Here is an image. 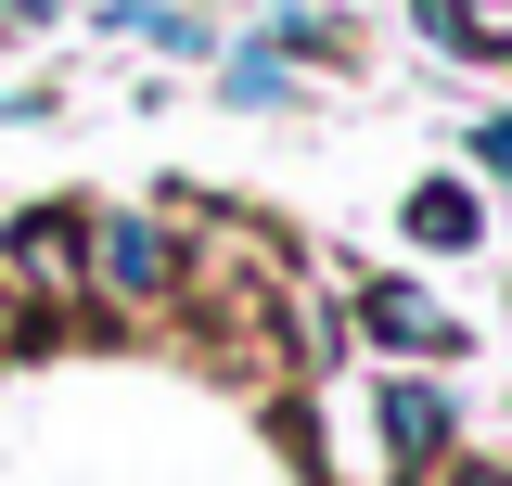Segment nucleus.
<instances>
[{
	"instance_id": "nucleus-1",
	"label": "nucleus",
	"mask_w": 512,
	"mask_h": 486,
	"mask_svg": "<svg viewBox=\"0 0 512 486\" xmlns=\"http://www.w3.org/2000/svg\"><path fill=\"white\" fill-rule=\"evenodd\" d=\"M77 269H90L116 307H167V295L192 282V243L167 231V218H103V231L77 243Z\"/></svg>"
},
{
	"instance_id": "nucleus-2",
	"label": "nucleus",
	"mask_w": 512,
	"mask_h": 486,
	"mask_svg": "<svg viewBox=\"0 0 512 486\" xmlns=\"http://www.w3.org/2000/svg\"><path fill=\"white\" fill-rule=\"evenodd\" d=\"M372 435H384V461H397V474H423V461L448 448V397H436V384H384Z\"/></svg>"
},
{
	"instance_id": "nucleus-3",
	"label": "nucleus",
	"mask_w": 512,
	"mask_h": 486,
	"mask_svg": "<svg viewBox=\"0 0 512 486\" xmlns=\"http://www.w3.org/2000/svg\"><path fill=\"white\" fill-rule=\"evenodd\" d=\"M372 333H384V346H410V359H461V320H436V307H410L397 282L372 295Z\"/></svg>"
},
{
	"instance_id": "nucleus-4",
	"label": "nucleus",
	"mask_w": 512,
	"mask_h": 486,
	"mask_svg": "<svg viewBox=\"0 0 512 486\" xmlns=\"http://www.w3.org/2000/svg\"><path fill=\"white\" fill-rule=\"evenodd\" d=\"M487 231V218H474V192L461 180H436V192H410V243H436V256H461V243Z\"/></svg>"
},
{
	"instance_id": "nucleus-5",
	"label": "nucleus",
	"mask_w": 512,
	"mask_h": 486,
	"mask_svg": "<svg viewBox=\"0 0 512 486\" xmlns=\"http://www.w3.org/2000/svg\"><path fill=\"white\" fill-rule=\"evenodd\" d=\"M77 218H26V231H13V269H39V282H64V269H77Z\"/></svg>"
},
{
	"instance_id": "nucleus-6",
	"label": "nucleus",
	"mask_w": 512,
	"mask_h": 486,
	"mask_svg": "<svg viewBox=\"0 0 512 486\" xmlns=\"http://www.w3.org/2000/svg\"><path fill=\"white\" fill-rule=\"evenodd\" d=\"M231 103H282V52H244V64H231Z\"/></svg>"
},
{
	"instance_id": "nucleus-7",
	"label": "nucleus",
	"mask_w": 512,
	"mask_h": 486,
	"mask_svg": "<svg viewBox=\"0 0 512 486\" xmlns=\"http://www.w3.org/2000/svg\"><path fill=\"white\" fill-rule=\"evenodd\" d=\"M474 167H487V180H512V116H487V128H474Z\"/></svg>"
},
{
	"instance_id": "nucleus-8",
	"label": "nucleus",
	"mask_w": 512,
	"mask_h": 486,
	"mask_svg": "<svg viewBox=\"0 0 512 486\" xmlns=\"http://www.w3.org/2000/svg\"><path fill=\"white\" fill-rule=\"evenodd\" d=\"M64 0H0V39H13V26H52Z\"/></svg>"
},
{
	"instance_id": "nucleus-9",
	"label": "nucleus",
	"mask_w": 512,
	"mask_h": 486,
	"mask_svg": "<svg viewBox=\"0 0 512 486\" xmlns=\"http://www.w3.org/2000/svg\"><path fill=\"white\" fill-rule=\"evenodd\" d=\"M448 486H512V474H500V461H474V474H448Z\"/></svg>"
}]
</instances>
